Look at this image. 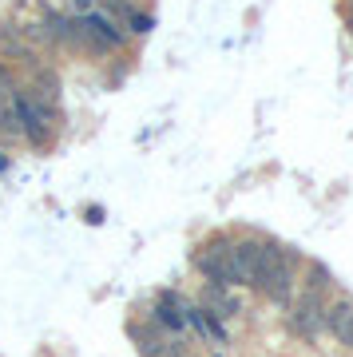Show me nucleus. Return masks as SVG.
Here are the masks:
<instances>
[{
    "mask_svg": "<svg viewBox=\"0 0 353 357\" xmlns=\"http://www.w3.org/2000/svg\"><path fill=\"white\" fill-rule=\"evenodd\" d=\"M16 112L24 123V139H32L36 147H44L56 135V103H44L32 88L16 91Z\"/></svg>",
    "mask_w": 353,
    "mask_h": 357,
    "instance_id": "nucleus-1",
    "label": "nucleus"
},
{
    "mask_svg": "<svg viewBox=\"0 0 353 357\" xmlns=\"http://www.w3.org/2000/svg\"><path fill=\"white\" fill-rule=\"evenodd\" d=\"M195 262H199V270L215 282V286H239L234 262H230V238H211V243L195 255Z\"/></svg>",
    "mask_w": 353,
    "mask_h": 357,
    "instance_id": "nucleus-2",
    "label": "nucleus"
},
{
    "mask_svg": "<svg viewBox=\"0 0 353 357\" xmlns=\"http://www.w3.org/2000/svg\"><path fill=\"white\" fill-rule=\"evenodd\" d=\"M294 278H298V274H294V255H282L274 266L262 274V278L254 282V286H258L266 298H274V302H290V298H294V286H298Z\"/></svg>",
    "mask_w": 353,
    "mask_h": 357,
    "instance_id": "nucleus-3",
    "label": "nucleus"
},
{
    "mask_svg": "<svg viewBox=\"0 0 353 357\" xmlns=\"http://www.w3.org/2000/svg\"><path fill=\"white\" fill-rule=\"evenodd\" d=\"M80 44L84 48H91V52H112V48H119L123 44V32L107 20V16H84L80 20Z\"/></svg>",
    "mask_w": 353,
    "mask_h": 357,
    "instance_id": "nucleus-4",
    "label": "nucleus"
},
{
    "mask_svg": "<svg viewBox=\"0 0 353 357\" xmlns=\"http://www.w3.org/2000/svg\"><path fill=\"white\" fill-rule=\"evenodd\" d=\"M290 326L302 337H317L326 330V298H314V294H302L290 306Z\"/></svg>",
    "mask_w": 353,
    "mask_h": 357,
    "instance_id": "nucleus-5",
    "label": "nucleus"
},
{
    "mask_svg": "<svg viewBox=\"0 0 353 357\" xmlns=\"http://www.w3.org/2000/svg\"><path fill=\"white\" fill-rule=\"evenodd\" d=\"M131 337L139 342V354L143 357H167V354L179 357V349L159 333V326H131Z\"/></svg>",
    "mask_w": 353,
    "mask_h": 357,
    "instance_id": "nucleus-6",
    "label": "nucleus"
},
{
    "mask_svg": "<svg viewBox=\"0 0 353 357\" xmlns=\"http://www.w3.org/2000/svg\"><path fill=\"white\" fill-rule=\"evenodd\" d=\"M326 330L333 333L341 345H350V349H353V306H350V302L326 306Z\"/></svg>",
    "mask_w": 353,
    "mask_h": 357,
    "instance_id": "nucleus-7",
    "label": "nucleus"
},
{
    "mask_svg": "<svg viewBox=\"0 0 353 357\" xmlns=\"http://www.w3.org/2000/svg\"><path fill=\"white\" fill-rule=\"evenodd\" d=\"M155 326H167V330H183L187 326V306L175 294H163V302L155 306Z\"/></svg>",
    "mask_w": 353,
    "mask_h": 357,
    "instance_id": "nucleus-8",
    "label": "nucleus"
},
{
    "mask_svg": "<svg viewBox=\"0 0 353 357\" xmlns=\"http://www.w3.org/2000/svg\"><path fill=\"white\" fill-rule=\"evenodd\" d=\"M202 310H206L211 318H230V314H239V302L227 294V286H211L206 298H202Z\"/></svg>",
    "mask_w": 353,
    "mask_h": 357,
    "instance_id": "nucleus-9",
    "label": "nucleus"
},
{
    "mask_svg": "<svg viewBox=\"0 0 353 357\" xmlns=\"http://www.w3.org/2000/svg\"><path fill=\"white\" fill-rule=\"evenodd\" d=\"M329 286H333V278H329L326 266H317V262H310V274H306V290L302 294H314V298H326Z\"/></svg>",
    "mask_w": 353,
    "mask_h": 357,
    "instance_id": "nucleus-10",
    "label": "nucleus"
},
{
    "mask_svg": "<svg viewBox=\"0 0 353 357\" xmlns=\"http://www.w3.org/2000/svg\"><path fill=\"white\" fill-rule=\"evenodd\" d=\"M0 52L13 56V60H28V56H32V48L16 36V28H0Z\"/></svg>",
    "mask_w": 353,
    "mask_h": 357,
    "instance_id": "nucleus-11",
    "label": "nucleus"
},
{
    "mask_svg": "<svg viewBox=\"0 0 353 357\" xmlns=\"http://www.w3.org/2000/svg\"><path fill=\"white\" fill-rule=\"evenodd\" d=\"M127 20H131V28H135V32H147V28H151V16H143V13H131Z\"/></svg>",
    "mask_w": 353,
    "mask_h": 357,
    "instance_id": "nucleus-12",
    "label": "nucleus"
},
{
    "mask_svg": "<svg viewBox=\"0 0 353 357\" xmlns=\"http://www.w3.org/2000/svg\"><path fill=\"white\" fill-rule=\"evenodd\" d=\"M76 8H80V13H88V8H91V0H76Z\"/></svg>",
    "mask_w": 353,
    "mask_h": 357,
    "instance_id": "nucleus-13",
    "label": "nucleus"
},
{
    "mask_svg": "<svg viewBox=\"0 0 353 357\" xmlns=\"http://www.w3.org/2000/svg\"><path fill=\"white\" fill-rule=\"evenodd\" d=\"M0 171H8V155L0 151Z\"/></svg>",
    "mask_w": 353,
    "mask_h": 357,
    "instance_id": "nucleus-14",
    "label": "nucleus"
},
{
    "mask_svg": "<svg viewBox=\"0 0 353 357\" xmlns=\"http://www.w3.org/2000/svg\"><path fill=\"white\" fill-rule=\"evenodd\" d=\"M350 24H353V16H350Z\"/></svg>",
    "mask_w": 353,
    "mask_h": 357,
    "instance_id": "nucleus-15",
    "label": "nucleus"
}]
</instances>
